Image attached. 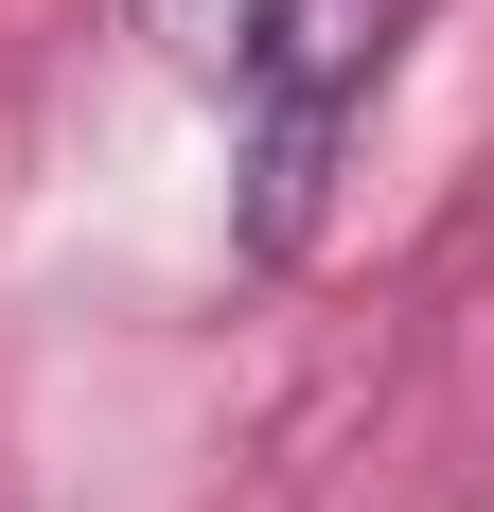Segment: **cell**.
I'll use <instances>...</instances> for the list:
<instances>
[{"label":"cell","mask_w":494,"mask_h":512,"mask_svg":"<svg viewBox=\"0 0 494 512\" xmlns=\"http://www.w3.org/2000/svg\"><path fill=\"white\" fill-rule=\"evenodd\" d=\"M159 18V53L195 71V89H230V53H247V0H142Z\"/></svg>","instance_id":"obj_2"},{"label":"cell","mask_w":494,"mask_h":512,"mask_svg":"<svg viewBox=\"0 0 494 512\" xmlns=\"http://www.w3.org/2000/svg\"><path fill=\"white\" fill-rule=\"evenodd\" d=\"M389 53H406V0H247V53H230L247 248H300V230H318V177H336V142L371 124Z\"/></svg>","instance_id":"obj_1"}]
</instances>
